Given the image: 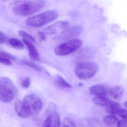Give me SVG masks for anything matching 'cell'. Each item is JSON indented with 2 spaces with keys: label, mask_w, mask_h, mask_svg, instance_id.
<instances>
[{
  "label": "cell",
  "mask_w": 127,
  "mask_h": 127,
  "mask_svg": "<svg viewBox=\"0 0 127 127\" xmlns=\"http://www.w3.org/2000/svg\"><path fill=\"white\" fill-rule=\"evenodd\" d=\"M43 0H34L18 3L12 8L13 12L16 15L28 16L40 11L45 5Z\"/></svg>",
  "instance_id": "1"
},
{
  "label": "cell",
  "mask_w": 127,
  "mask_h": 127,
  "mask_svg": "<svg viewBox=\"0 0 127 127\" xmlns=\"http://www.w3.org/2000/svg\"><path fill=\"white\" fill-rule=\"evenodd\" d=\"M58 16L56 11L49 10L29 18L26 21V23L30 27H40L56 20Z\"/></svg>",
  "instance_id": "2"
},
{
  "label": "cell",
  "mask_w": 127,
  "mask_h": 127,
  "mask_svg": "<svg viewBox=\"0 0 127 127\" xmlns=\"http://www.w3.org/2000/svg\"><path fill=\"white\" fill-rule=\"evenodd\" d=\"M17 93V89L9 79L2 77L0 79V99L3 102L11 101Z\"/></svg>",
  "instance_id": "3"
},
{
  "label": "cell",
  "mask_w": 127,
  "mask_h": 127,
  "mask_svg": "<svg viewBox=\"0 0 127 127\" xmlns=\"http://www.w3.org/2000/svg\"><path fill=\"white\" fill-rule=\"evenodd\" d=\"M99 69V66L96 63L84 62L76 66L75 69V74L80 79H89L97 73Z\"/></svg>",
  "instance_id": "4"
},
{
  "label": "cell",
  "mask_w": 127,
  "mask_h": 127,
  "mask_svg": "<svg viewBox=\"0 0 127 127\" xmlns=\"http://www.w3.org/2000/svg\"><path fill=\"white\" fill-rule=\"evenodd\" d=\"M82 43V41L80 39H71L56 47L55 49V53L58 56L67 55L80 48Z\"/></svg>",
  "instance_id": "5"
},
{
  "label": "cell",
  "mask_w": 127,
  "mask_h": 127,
  "mask_svg": "<svg viewBox=\"0 0 127 127\" xmlns=\"http://www.w3.org/2000/svg\"><path fill=\"white\" fill-rule=\"evenodd\" d=\"M23 101L29 109L31 115L38 114L43 107V102L40 98L34 94L26 95Z\"/></svg>",
  "instance_id": "6"
},
{
  "label": "cell",
  "mask_w": 127,
  "mask_h": 127,
  "mask_svg": "<svg viewBox=\"0 0 127 127\" xmlns=\"http://www.w3.org/2000/svg\"><path fill=\"white\" fill-rule=\"evenodd\" d=\"M82 27L79 25L73 26L62 31L59 35L62 40L70 39L79 35L82 32Z\"/></svg>",
  "instance_id": "7"
},
{
  "label": "cell",
  "mask_w": 127,
  "mask_h": 127,
  "mask_svg": "<svg viewBox=\"0 0 127 127\" xmlns=\"http://www.w3.org/2000/svg\"><path fill=\"white\" fill-rule=\"evenodd\" d=\"M15 111L18 116L27 118L31 115L29 109L23 101H18L15 105Z\"/></svg>",
  "instance_id": "8"
},
{
  "label": "cell",
  "mask_w": 127,
  "mask_h": 127,
  "mask_svg": "<svg viewBox=\"0 0 127 127\" xmlns=\"http://www.w3.org/2000/svg\"><path fill=\"white\" fill-rule=\"evenodd\" d=\"M110 88L107 86L102 84H96L91 87L89 91L91 94L94 95L106 96Z\"/></svg>",
  "instance_id": "9"
},
{
  "label": "cell",
  "mask_w": 127,
  "mask_h": 127,
  "mask_svg": "<svg viewBox=\"0 0 127 127\" xmlns=\"http://www.w3.org/2000/svg\"><path fill=\"white\" fill-rule=\"evenodd\" d=\"M69 26V23L67 21H59L45 29L47 34H54L60 30L66 29Z\"/></svg>",
  "instance_id": "10"
},
{
  "label": "cell",
  "mask_w": 127,
  "mask_h": 127,
  "mask_svg": "<svg viewBox=\"0 0 127 127\" xmlns=\"http://www.w3.org/2000/svg\"><path fill=\"white\" fill-rule=\"evenodd\" d=\"M61 121L59 115L57 113H53L48 116L43 123L44 127H59Z\"/></svg>",
  "instance_id": "11"
},
{
  "label": "cell",
  "mask_w": 127,
  "mask_h": 127,
  "mask_svg": "<svg viewBox=\"0 0 127 127\" xmlns=\"http://www.w3.org/2000/svg\"><path fill=\"white\" fill-rule=\"evenodd\" d=\"M23 41L27 47L29 52V55L30 58L33 61H37L39 59V54L36 48L31 41L23 39Z\"/></svg>",
  "instance_id": "12"
},
{
  "label": "cell",
  "mask_w": 127,
  "mask_h": 127,
  "mask_svg": "<svg viewBox=\"0 0 127 127\" xmlns=\"http://www.w3.org/2000/svg\"><path fill=\"white\" fill-rule=\"evenodd\" d=\"M124 91V88L122 86L116 85L110 88L108 93L113 98L117 99L122 96Z\"/></svg>",
  "instance_id": "13"
},
{
  "label": "cell",
  "mask_w": 127,
  "mask_h": 127,
  "mask_svg": "<svg viewBox=\"0 0 127 127\" xmlns=\"http://www.w3.org/2000/svg\"><path fill=\"white\" fill-rule=\"evenodd\" d=\"M106 106V111L110 115L117 114L120 109L119 104L114 101H110Z\"/></svg>",
  "instance_id": "14"
},
{
  "label": "cell",
  "mask_w": 127,
  "mask_h": 127,
  "mask_svg": "<svg viewBox=\"0 0 127 127\" xmlns=\"http://www.w3.org/2000/svg\"><path fill=\"white\" fill-rule=\"evenodd\" d=\"M110 101L106 96H97L93 99L94 104L99 105H107Z\"/></svg>",
  "instance_id": "15"
},
{
  "label": "cell",
  "mask_w": 127,
  "mask_h": 127,
  "mask_svg": "<svg viewBox=\"0 0 127 127\" xmlns=\"http://www.w3.org/2000/svg\"><path fill=\"white\" fill-rule=\"evenodd\" d=\"M103 121L105 124L110 126L117 125L119 121L118 118L113 115H108L105 117L103 119Z\"/></svg>",
  "instance_id": "16"
},
{
  "label": "cell",
  "mask_w": 127,
  "mask_h": 127,
  "mask_svg": "<svg viewBox=\"0 0 127 127\" xmlns=\"http://www.w3.org/2000/svg\"><path fill=\"white\" fill-rule=\"evenodd\" d=\"M8 43L11 46L17 49L22 50L24 48L23 43L17 38H10L9 40Z\"/></svg>",
  "instance_id": "17"
},
{
  "label": "cell",
  "mask_w": 127,
  "mask_h": 127,
  "mask_svg": "<svg viewBox=\"0 0 127 127\" xmlns=\"http://www.w3.org/2000/svg\"><path fill=\"white\" fill-rule=\"evenodd\" d=\"M56 82L58 85L62 88H70L72 86L67 82L63 77L60 75L57 76Z\"/></svg>",
  "instance_id": "18"
},
{
  "label": "cell",
  "mask_w": 127,
  "mask_h": 127,
  "mask_svg": "<svg viewBox=\"0 0 127 127\" xmlns=\"http://www.w3.org/2000/svg\"><path fill=\"white\" fill-rule=\"evenodd\" d=\"M21 63L23 65L28 66L37 71H39V72L42 71V69H41V67H40L33 62H31L29 61H26V60H23V61H21Z\"/></svg>",
  "instance_id": "19"
},
{
  "label": "cell",
  "mask_w": 127,
  "mask_h": 127,
  "mask_svg": "<svg viewBox=\"0 0 127 127\" xmlns=\"http://www.w3.org/2000/svg\"><path fill=\"white\" fill-rule=\"evenodd\" d=\"M19 34L20 36L23 38V39L28 40L32 43H35V40L34 38L29 33L24 31L20 30L19 32Z\"/></svg>",
  "instance_id": "20"
},
{
  "label": "cell",
  "mask_w": 127,
  "mask_h": 127,
  "mask_svg": "<svg viewBox=\"0 0 127 127\" xmlns=\"http://www.w3.org/2000/svg\"><path fill=\"white\" fill-rule=\"evenodd\" d=\"M63 126L64 127H75L74 121L70 117H66L64 120Z\"/></svg>",
  "instance_id": "21"
},
{
  "label": "cell",
  "mask_w": 127,
  "mask_h": 127,
  "mask_svg": "<svg viewBox=\"0 0 127 127\" xmlns=\"http://www.w3.org/2000/svg\"><path fill=\"white\" fill-rule=\"evenodd\" d=\"M0 56L2 58H5L11 60H13V61H15L16 60V58L14 56L4 51H0Z\"/></svg>",
  "instance_id": "22"
},
{
  "label": "cell",
  "mask_w": 127,
  "mask_h": 127,
  "mask_svg": "<svg viewBox=\"0 0 127 127\" xmlns=\"http://www.w3.org/2000/svg\"><path fill=\"white\" fill-rule=\"evenodd\" d=\"M31 84V79L29 77L25 78L22 82L21 86L24 88H27L30 86Z\"/></svg>",
  "instance_id": "23"
},
{
  "label": "cell",
  "mask_w": 127,
  "mask_h": 127,
  "mask_svg": "<svg viewBox=\"0 0 127 127\" xmlns=\"http://www.w3.org/2000/svg\"><path fill=\"white\" fill-rule=\"evenodd\" d=\"M118 116L121 118L125 119H127V110L120 108L118 112Z\"/></svg>",
  "instance_id": "24"
},
{
  "label": "cell",
  "mask_w": 127,
  "mask_h": 127,
  "mask_svg": "<svg viewBox=\"0 0 127 127\" xmlns=\"http://www.w3.org/2000/svg\"><path fill=\"white\" fill-rule=\"evenodd\" d=\"M0 62H1V64L8 65V66H10L12 64V62L11 60L5 58L0 57Z\"/></svg>",
  "instance_id": "25"
},
{
  "label": "cell",
  "mask_w": 127,
  "mask_h": 127,
  "mask_svg": "<svg viewBox=\"0 0 127 127\" xmlns=\"http://www.w3.org/2000/svg\"><path fill=\"white\" fill-rule=\"evenodd\" d=\"M8 40V37L4 33L0 32V44L4 43Z\"/></svg>",
  "instance_id": "26"
},
{
  "label": "cell",
  "mask_w": 127,
  "mask_h": 127,
  "mask_svg": "<svg viewBox=\"0 0 127 127\" xmlns=\"http://www.w3.org/2000/svg\"><path fill=\"white\" fill-rule=\"evenodd\" d=\"M117 126L119 127H127V119L119 120Z\"/></svg>",
  "instance_id": "27"
},
{
  "label": "cell",
  "mask_w": 127,
  "mask_h": 127,
  "mask_svg": "<svg viewBox=\"0 0 127 127\" xmlns=\"http://www.w3.org/2000/svg\"><path fill=\"white\" fill-rule=\"evenodd\" d=\"M45 34H46L44 32H39L38 33L40 41H42L45 40L46 38Z\"/></svg>",
  "instance_id": "28"
},
{
  "label": "cell",
  "mask_w": 127,
  "mask_h": 127,
  "mask_svg": "<svg viewBox=\"0 0 127 127\" xmlns=\"http://www.w3.org/2000/svg\"><path fill=\"white\" fill-rule=\"evenodd\" d=\"M124 105H125V107L127 108V100L124 103Z\"/></svg>",
  "instance_id": "29"
},
{
  "label": "cell",
  "mask_w": 127,
  "mask_h": 127,
  "mask_svg": "<svg viewBox=\"0 0 127 127\" xmlns=\"http://www.w3.org/2000/svg\"><path fill=\"white\" fill-rule=\"evenodd\" d=\"M79 86H82V85H83V84L82 83H79Z\"/></svg>",
  "instance_id": "30"
}]
</instances>
